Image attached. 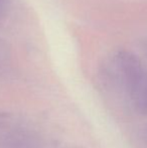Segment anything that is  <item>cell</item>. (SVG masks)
Returning a JSON list of instances; mask_svg holds the SVG:
<instances>
[{
  "instance_id": "1",
  "label": "cell",
  "mask_w": 147,
  "mask_h": 148,
  "mask_svg": "<svg viewBox=\"0 0 147 148\" xmlns=\"http://www.w3.org/2000/svg\"><path fill=\"white\" fill-rule=\"evenodd\" d=\"M0 145L3 148H42L36 133L9 114H0Z\"/></svg>"
}]
</instances>
